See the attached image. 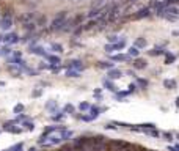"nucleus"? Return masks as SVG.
<instances>
[{
	"label": "nucleus",
	"instance_id": "nucleus-26",
	"mask_svg": "<svg viewBox=\"0 0 179 151\" xmlns=\"http://www.w3.org/2000/svg\"><path fill=\"white\" fill-rule=\"evenodd\" d=\"M130 2H135V0H130Z\"/></svg>",
	"mask_w": 179,
	"mask_h": 151
},
{
	"label": "nucleus",
	"instance_id": "nucleus-6",
	"mask_svg": "<svg viewBox=\"0 0 179 151\" xmlns=\"http://www.w3.org/2000/svg\"><path fill=\"white\" fill-rule=\"evenodd\" d=\"M122 47H124V43L121 41V43H116V44H113V46H107L105 49L110 52V51H113V49H122Z\"/></svg>",
	"mask_w": 179,
	"mask_h": 151
},
{
	"label": "nucleus",
	"instance_id": "nucleus-8",
	"mask_svg": "<svg viewBox=\"0 0 179 151\" xmlns=\"http://www.w3.org/2000/svg\"><path fill=\"white\" fill-rule=\"evenodd\" d=\"M49 58V61L52 63V65H57V63H60V58L58 57H53V55H50V57H47Z\"/></svg>",
	"mask_w": 179,
	"mask_h": 151
},
{
	"label": "nucleus",
	"instance_id": "nucleus-24",
	"mask_svg": "<svg viewBox=\"0 0 179 151\" xmlns=\"http://www.w3.org/2000/svg\"><path fill=\"white\" fill-rule=\"evenodd\" d=\"M3 85H5V83H3V82H0V87H3Z\"/></svg>",
	"mask_w": 179,
	"mask_h": 151
},
{
	"label": "nucleus",
	"instance_id": "nucleus-3",
	"mask_svg": "<svg viewBox=\"0 0 179 151\" xmlns=\"http://www.w3.org/2000/svg\"><path fill=\"white\" fill-rule=\"evenodd\" d=\"M13 25V17L11 16H3L2 19H0V28H2V30H8L9 27Z\"/></svg>",
	"mask_w": 179,
	"mask_h": 151
},
{
	"label": "nucleus",
	"instance_id": "nucleus-7",
	"mask_svg": "<svg viewBox=\"0 0 179 151\" xmlns=\"http://www.w3.org/2000/svg\"><path fill=\"white\" fill-rule=\"evenodd\" d=\"M32 52H33V54H40V55H46V52H44L43 47H33Z\"/></svg>",
	"mask_w": 179,
	"mask_h": 151
},
{
	"label": "nucleus",
	"instance_id": "nucleus-9",
	"mask_svg": "<svg viewBox=\"0 0 179 151\" xmlns=\"http://www.w3.org/2000/svg\"><path fill=\"white\" fill-rule=\"evenodd\" d=\"M69 66H71V68H77V69H80V68H82V63L75 60V61H71V65H69Z\"/></svg>",
	"mask_w": 179,
	"mask_h": 151
},
{
	"label": "nucleus",
	"instance_id": "nucleus-19",
	"mask_svg": "<svg viewBox=\"0 0 179 151\" xmlns=\"http://www.w3.org/2000/svg\"><path fill=\"white\" fill-rule=\"evenodd\" d=\"M47 109H52V110L57 109V104L55 102H49V104H47Z\"/></svg>",
	"mask_w": 179,
	"mask_h": 151
},
{
	"label": "nucleus",
	"instance_id": "nucleus-22",
	"mask_svg": "<svg viewBox=\"0 0 179 151\" xmlns=\"http://www.w3.org/2000/svg\"><path fill=\"white\" fill-rule=\"evenodd\" d=\"M145 44H146L145 40H138V41H137V46H145Z\"/></svg>",
	"mask_w": 179,
	"mask_h": 151
},
{
	"label": "nucleus",
	"instance_id": "nucleus-12",
	"mask_svg": "<svg viewBox=\"0 0 179 151\" xmlns=\"http://www.w3.org/2000/svg\"><path fill=\"white\" fill-rule=\"evenodd\" d=\"M52 49H53L55 52H61V51H63V47H61L60 44H52Z\"/></svg>",
	"mask_w": 179,
	"mask_h": 151
},
{
	"label": "nucleus",
	"instance_id": "nucleus-4",
	"mask_svg": "<svg viewBox=\"0 0 179 151\" xmlns=\"http://www.w3.org/2000/svg\"><path fill=\"white\" fill-rule=\"evenodd\" d=\"M3 41L8 43V44H13V43H17V35L16 33H9L3 38Z\"/></svg>",
	"mask_w": 179,
	"mask_h": 151
},
{
	"label": "nucleus",
	"instance_id": "nucleus-11",
	"mask_svg": "<svg viewBox=\"0 0 179 151\" xmlns=\"http://www.w3.org/2000/svg\"><path fill=\"white\" fill-rule=\"evenodd\" d=\"M22 149V143H17V145H14L13 148H9L8 151H21Z\"/></svg>",
	"mask_w": 179,
	"mask_h": 151
},
{
	"label": "nucleus",
	"instance_id": "nucleus-13",
	"mask_svg": "<svg viewBox=\"0 0 179 151\" xmlns=\"http://www.w3.org/2000/svg\"><path fill=\"white\" fill-rule=\"evenodd\" d=\"M108 76H110V77H113V79H116V77H119V76H121V72L119 71H112Z\"/></svg>",
	"mask_w": 179,
	"mask_h": 151
},
{
	"label": "nucleus",
	"instance_id": "nucleus-16",
	"mask_svg": "<svg viewBox=\"0 0 179 151\" xmlns=\"http://www.w3.org/2000/svg\"><path fill=\"white\" fill-rule=\"evenodd\" d=\"M135 66H137V68H145L146 63H145V61H141V60H138V61L135 63Z\"/></svg>",
	"mask_w": 179,
	"mask_h": 151
},
{
	"label": "nucleus",
	"instance_id": "nucleus-23",
	"mask_svg": "<svg viewBox=\"0 0 179 151\" xmlns=\"http://www.w3.org/2000/svg\"><path fill=\"white\" fill-rule=\"evenodd\" d=\"M66 110H68V112H72V106H66Z\"/></svg>",
	"mask_w": 179,
	"mask_h": 151
},
{
	"label": "nucleus",
	"instance_id": "nucleus-2",
	"mask_svg": "<svg viewBox=\"0 0 179 151\" xmlns=\"http://www.w3.org/2000/svg\"><path fill=\"white\" fill-rule=\"evenodd\" d=\"M64 21H66V13H60L58 16H57V17L53 19V22H52V28H53V30H57V28H61V25L64 24Z\"/></svg>",
	"mask_w": 179,
	"mask_h": 151
},
{
	"label": "nucleus",
	"instance_id": "nucleus-25",
	"mask_svg": "<svg viewBox=\"0 0 179 151\" xmlns=\"http://www.w3.org/2000/svg\"><path fill=\"white\" fill-rule=\"evenodd\" d=\"M72 2H82V0H72Z\"/></svg>",
	"mask_w": 179,
	"mask_h": 151
},
{
	"label": "nucleus",
	"instance_id": "nucleus-15",
	"mask_svg": "<svg viewBox=\"0 0 179 151\" xmlns=\"http://www.w3.org/2000/svg\"><path fill=\"white\" fill-rule=\"evenodd\" d=\"M24 128H27L28 131H33L35 126H33V123H24Z\"/></svg>",
	"mask_w": 179,
	"mask_h": 151
},
{
	"label": "nucleus",
	"instance_id": "nucleus-1",
	"mask_svg": "<svg viewBox=\"0 0 179 151\" xmlns=\"http://www.w3.org/2000/svg\"><path fill=\"white\" fill-rule=\"evenodd\" d=\"M162 16L170 19V21H176L179 19V8L177 6H167V8H162Z\"/></svg>",
	"mask_w": 179,
	"mask_h": 151
},
{
	"label": "nucleus",
	"instance_id": "nucleus-10",
	"mask_svg": "<svg viewBox=\"0 0 179 151\" xmlns=\"http://www.w3.org/2000/svg\"><path fill=\"white\" fill-rule=\"evenodd\" d=\"M68 77H79V71H72V69H69V71H68Z\"/></svg>",
	"mask_w": 179,
	"mask_h": 151
},
{
	"label": "nucleus",
	"instance_id": "nucleus-27",
	"mask_svg": "<svg viewBox=\"0 0 179 151\" xmlns=\"http://www.w3.org/2000/svg\"><path fill=\"white\" fill-rule=\"evenodd\" d=\"M177 104H179V99H177Z\"/></svg>",
	"mask_w": 179,
	"mask_h": 151
},
{
	"label": "nucleus",
	"instance_id": "nucleus-5",
	"mask_svg": "<svg viewBox=\"0 0 179 151\" xmlns=\"http://www.w3.org/2000/svg\"><path fill=\"white\" fill-rule=\"evenodd\" d=\"M5 129H6L8 132H13V134H19V132L22 131L21 128H14V126L11 128V125H9V123H6V125H5Z\"/></svg>",
	"mask_w": 179,
	"mask_h": 151
},
{
	"label": "nucleus",
	"instance_id": "nucleus-14",
	"mask_svg": "<svg viewBox=\"0 0 179 151\" xmlns=\"http://www.w3.org/2000/svg\"><path fill=\"white\" fill-rule=\"evenodd\" d=\"M24 110V106L22 104H17V106L14 107V113H19V112H22Z\"/></svg>",
	"mask_w": 179,
	"mask_h": 151
},
{
	"label": "nucleus",
	"instance_id": "nucleus-20",
	"mask_svg": "<svg viewBox=\"0 0 179 151\" xmlns=\"http://www.w3.org/2000/svg\"><path fill=\"white\" fill-rule=\"evenodd\" d=\"M129 55H134V57H135V55H138V51H137V49H130V51H129Z\"/></svg>",
	"mask_w": 179,
	"mask_h": 151
},
{
	"label": "nucleus",
	"instance_id": "nucleus-18",
	"mask_svg": "<svg viewBox=\"0 0 179 151\" xmlns=\"http://www.w3.org/2000/svg\"><path fill=\"white\" fill-rule=\"evenodd\" d=\"M174 85H176V83H174V80H171V82L167 80V82H165V87H174Z\"/></svg>",
	"mask_w": 179,
	"mask_h": 151
},
{
	"label": "nucleus",
	"instance_id": "nucleus-21",
	"mask_svg": "<svg viewBox=\"0 0 179 151\" xmlns=\"http://www.w3.org/2000/svg\"><path fill=\"white\" fill-rule=\"evenodd\" d=\"M127 57L126 55H118V57H115V60H126Z\"/></svg>",
	"mask_w": 179,
	"mask_h": 151
},
{
	"label": "nucleus",
	"instance_id": "nucleus-17",
	"mask_svg": "<svg viewBox=\"0 0 179 151\" xmlns=\"http://www.w3.org/2000/svg\"><path fill=\"white\" fill-rule=\"evenodd\" d=\"M79 107H80V110H88V109H90V106H88V104H87V102H83V104H80V106H79Z\"/></svg>",
	"mask_w": 179,
	"mask_h": 151
}]
</instances>
